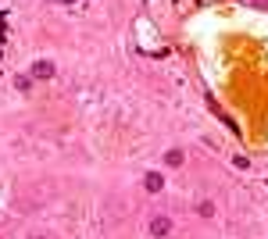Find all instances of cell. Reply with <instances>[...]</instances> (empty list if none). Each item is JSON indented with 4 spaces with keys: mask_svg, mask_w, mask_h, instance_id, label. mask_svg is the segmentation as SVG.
Segmentation results:
<instances>
[{
    "mask_svg": "<svg viewBox=\"0 0 268 239\" xmlns=\"http://www.w3.org/2000/svg\"><path fill=\"white\" fill-rule=\"evenodd\" d=\"M168 232H172V218H168V214H154V218H151V236H154V239H165Z\"/></svg>",
    "mask_w": 268,
    "mask_h": 239,
    "instance_id": "cell-1",
    "label": "cell"
},
{
    "mask_svg": "<svg viewBox=\"0 0 268 239\" xmlns=\"http://www.w3.org/2000/svg\"><path fill=\"white\" fill-rule=\"evenodd\" d=\"M143 189H147V193H161V189H165V175H161V171H147Z\"/></svg>",
    "mask_w": 268,
    "mask_h": 239,
    "instance_id": "cell-2",
    "label": "cell"
},
{
    "mask_svg": "<svg viewBox=\"0 0 268 239\" xmlns=\"http://www.w3.org/2000/svg\"><path fill=\"white\" fill-rule=\"evenodd\" d=\"M54 61H36L33 65V79H54Z\"/></svg>",
    "mask_w": 268,
    "mask_h": 239,
    "instance_id": "cell-3",
    "label": "cell"
},
{
    "mask_svg": "<svg viewBox=\"0 0 268 239\" xmlns=\"http://www.w3.org/2000/svg\"><path fill=\"white\" fill-rule=\"evenodd\" d=\"M183 161H186L183 150H168V154H165V164H168V168H183Z\"/></svg>",
    "mask_w": 268,
    "mask_h": 239,
    "instance_id": "cell-4",
    "label": "cell"
},
{
    "mask_svg": "<svg viewBox=\"0 0 268 239\" xmlns=\"http://www.w3.org/2000/svg\"><path fill=\"white\" fill-rule=\"evenodd\" d=\"M197 214H200V218H211V214H215V204H211V200H204V204L197 207Z\"/></svg>",
    "mask_w": 268,
    "mask_h": 239,
    "instance_id": "cell-5",
    "label": "cell"
},
{
    "mask_svg": "<svg viewBox=\"0 0 268 239\" xmlns=\"http://www.w3.org/2000/svg\"><path fill=\"white\" fill-rule=\"evenodd\" d=\"M254 4H258V7H265V4H268V0H254Z\"/></svg>",
    "mask_w": 268,
    "mask_h": 239,
    "instance_id": "cell-6",
    "label": "cell"
},
{
    "mask_svg": "<svg viewBox=\"0 0 268 239\" xmlns=\"http://www.w3.org/2000/svg\"><path fill=\"white\" fill-rule=\"evenodd\" d=\"M33 239H43V236H33Z\"/></svg>",
    "mask_w": 268,
    "mask_h": 239,
    "instance_id": "cell-7",
    "label": "cell"
}]
</instances>
